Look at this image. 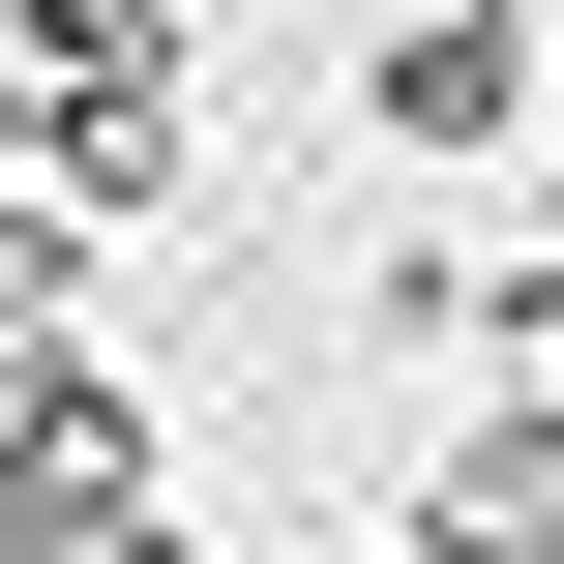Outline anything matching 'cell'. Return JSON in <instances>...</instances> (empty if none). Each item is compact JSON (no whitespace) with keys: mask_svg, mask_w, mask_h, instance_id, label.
<instances>
[{"mask_svg":"<svg viewBox=\"0 0 564 564\" xmlns=\"http://www.w3.org/2000/svg\"><path fill=\"white\" fill-rule=\"evenodd\" d=\"M416 564H564V416H446V476H416Z\"/></svg>","mask_w":564,"mask_h":564,"instance_id":"cell-3","label":"cell"},{"mask_svg":"<svg viewBox=\"0 0 564 564\" xmlns=\"http://www.w3.org/2000/svg\"><path fill=\"white\" fill-rule=\"evenodd\" d=\"M0 30H30V0H0Z\"/></svg>","mask_w":564,"mask_h":564,"instance_id":"cell-6","label":"cell"},{"mask_svg":"<svg viewBox=\"0 0 564 564\" xmlns=\"http://www.w3.org/2000/svg\"><path fill=\"white\" fill-rule=\"evenodd\" d=\"M30 327H59V208H0V357H30Z\"/></svg>","mask_w":564,"mask_h":564,"instance_id":"cell-4","label":"cell"},{"mask_svg":"<svg viewBox=\"0 0 564 564\" xmlns=\"http://www.w3.org/2000/svg\"><path fill=\"white\" fill-rule=\"evenodd\" d=\"M0 149H59V208H149L178 178V30L149 0H30L0 30Z\"/></svg>","mask_w":564,"mask_h":564,"instance_id":"cell-1","label":"cell"},{"mask_svg":"<svg viewBox=\"0 0 564 564\" xmlns=\"http://www.w3.org/2000/svg\"><path fill=\"white\" fill-rule=\"evenodd\" d=\"M357 119H387V149H535V30H506V0H416V30L357 59Z\"/></svg>","mask_w":564,"mask_h":564,"instance_id":"cell-2","label":"cell"},{"mask_svg":"<svg viewBox=\"0 0 564 564\" xmlns=\"http://www.w3.org/2000/svg\"><path fill=\"white\" fill-rule=\"evenodd\" d=\"M535 238H564V149H535Z\"/></svg>","mask_w":564,"mask_h":564,"instance_id":"cell-5","label":"cell"}]
</instances>
